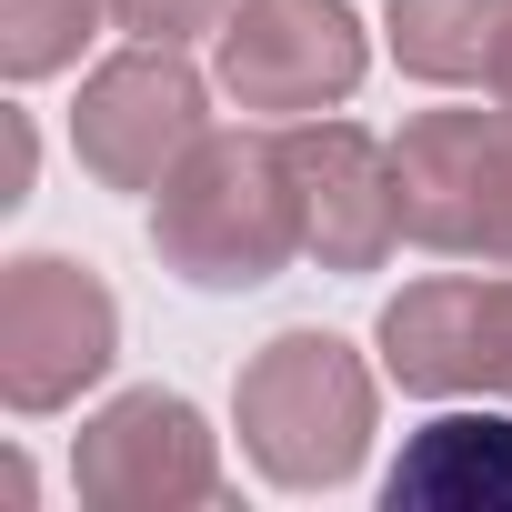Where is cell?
I'll use <instances>...</instances> for the list:
<instances>
[{
	"mask_svg": "<svg viewBox=\"0 0 512 512\" xmlns=\"http://www.w3.org/2000/svg\"><path fill=\"white\" fill-rule=\"evenodd\" d=\"M151 251L191 292H251L302 251L292 131H201L151 201Z\"/></svg>",
	"mask_w": 512,
	"mask_h": 512,
	"instance_id": "obj_1",
	"label": "cell"
},
{
	"mask_svg": "<svg viewBox=\"0 0 512 512\" xmlns=\"http://www.w3.org/2000/svg\"><path fill=\"white\" fill-rule=\"evenodd\" d=\"M372 442V372L342 332H282L241 362V452L282 492H322Z\"/></svg>",
	"mask_w": 512,
	"mask_h": 512,
	"instance_id": "obj_2",
	"label": "cell"
},
{
	"mask_svg": "<svg viewBox=\"0 0 512 512\" xmlns=\"http://www.w3.org/2000/svg\"><path fill=\"white\" fill-rule=\"evenodd\" d=\"M402 241L512 272V111H412L392 141Z\"/></svg>",
	"mask_w": 512,
	"mask_h": 512,
	"instance_id": "obj_3",
	"label": "cell"
},
{
	"mask_svg": "<svg viewBox=\"0 0 512 512\" xmlns=\"http://www.w3.org/2000/svg\"><path fill=\"white\" fill-rule=\"evenodd\" d=\"M111 352H121V302L91 262L21 251L0 272V402L11 412H61L111 372Z\"/></svg>",
	"mask_w": 512,
	"mask_h": 512,
	"instance_id": "obj_4",
	"label": "cell"
},
{
	"mask_svg": "<svg viewBox=\"0 0 512 512\" xmlns=\"http://www.w3.org/2000/svg\"><path fill=\"white\" fill-rule=\"evenodd\" d=\"M201 131H211V91L181 61V41H141V51L101 61L71 111V151L101 191H161Z\"/></svg>",
	"mask_w": 512,
	"mask_h": 512,
	"instance_id": "obj_5",
	"label": "cell"
},
{
	"mask_svg": "<svg viewBox=\"0 0 512 512\" xmlns=\"http://www.w3.org/2000/svg\"><path fill=\"white\" fill-rule=\"evenodd\" d=\"M362 21L352 0H231L221 21V91L241 111L312 121L362 91Z\"/></svg>",
	"mask_w": 512,
	"mask_h": 512,
	"instance_id": "obj_6",
	"label": "cell"
},
{
	"mask_svg": "<svg viewBox=\"0 0 512 512\" xmlns=\"http://www.w3.org/2000/svg\"><path fill=\"white\" fill-rule=\"evenodd\" d=\"M382 362L402 392H482L512 402V272H432L382 312Z\"/></svg>",
	"mask_w": 512,
	"mask_h": 512,
	"instance_id": "obj_7",
	"label": "cell"
},
{
	"mask_svg": "<svg viewBox=\"0 0 512 512\" xmlns=\"http://www.w3.org/2000/svg\"><path fill=\"white\" fill-rule=\"evenodd\" d=\"M71 472H81V502L101 512H171L221 492V452L181 392H121L111 412H91Z\"/></svg>",
	"mask_w": 512,
	"mask_h": 512,
	"instance_id": "obj_8",
	"label": "cell"
},
{
	"mask_svg": "<svg viewBox=\"0 0 512 512\" xmlns=\"http://www.w3.org/2000/svg\"><path fill=\"white\" fill-rule=\"evenodd\" d=\"M292 181H302V251L322 272H382L402 241V181L392 151L352 121H292Z\"/></svg>",
	"mask_w": 512,
	"mask_h": 512,
	"instance_id": "obj_9",
	"label": "cell"
},
{
	"mask_svg": "<svg viewBox=\"0 0 512 512\" xmlns=\"http://www.w3.org/2000/svg\"><path fill=\"white\" fill-rule=\"evenodd\" d=\"M392 512H512V412H442L402 442Z\"/></svg>",
	"mask_w": 512,
	"mask_h": 512,
	"instance_id": "obj_10",
	"label": "cell"
},
{
	"mask_svg": "<svg viewBox=\"0 0 512 512\" xmlns=\"http://www.w3.org/2000/svg\"><path fill=\"white\" fill-rule=\"evenodd\" d=\"M392 61L412 81H442V91H492V61L512 41V0H392Z\"/></svg>",
	"mask_w": 512,
	"mask_h": 512,
	"instance_id": "obj_11",
	"label": "cell"
},
{
	"mask_svg": "<svg viewBox=\"0 0 512 512\" xmlns=\"http://www.w3.org/2000/svg\"><path fill=\"white\" fill-rule=\"evenodd\" d=\"M111 21V0H0V71L11 81H51L81 61V41Z\"/></svg>",
	"mask_w": 512,
	"mask_h": 512,
	"instance_id": "obj_12",
	"label": "cell"
},
{
	"mask_svg": "<svg viewBox=\"0 0 512 512\" xmlns=\"http://www.w3.org/2000/svg\"><path fill=\"white\" fill-rule=\"evenodd\" d=\"M111 21L131 41H201V31L231 21V0H111Z\"/></svg>",
	"mask_w": 512,
	"mask_h": 512,
	"instance_id": "obj_13",
	"label": "cell"
},
{
	"mask_svg": "<svg viewBox=\"0 0 512 512\" xmlns=\"http://www.w3.org/2000/svg\"><path fill=\"white\" fill-rule=\"evenodd\" d=\"M31 191V121L11 111V131H0V201H21Z\"/></svg>",
	"mask_w": 512,
	"mask_h": 512,
	"instance_id": "obj_14",
	"label": "cell"
},
{
	"mask_svg": "<svg viewBox=\"0 0 512 512\" xmlns=\"http://www.w3.org/2000/svg\"><path fill=\"white\" fill-rule=\"evenodd\" d=\"M492 101L512 111V41H502V61H492Z\"/></svg>",
	"mask_w": 512,
	"mask_h": 512,
	"instance_id": "obj_15",
	"label": "cell"
}]
</instances>
